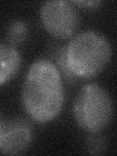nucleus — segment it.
Returning a JSON list of instances; mask_svg holds the SVG:
<instances>
[{
  "label": "nucleus",
  "instance_id": "f257e3e1",
  "mask_svg": "<svg viewBox=\"0 0 117 156\" xmlns=\"http://www.w3.org/2000/svg\"><path fill=\"white\" fill-rule=\"evenodd\" d=\"M65 101L61 74L50 61L34 62L26 75L22 89V102L27 113L40 123L55 119Z\"/></svg>",
  "mask_w": 117,
  "mask_h": 156
},
{
  "label": "nucleus",
  "instance_id": "f03ea898",
  "mask_svg": "<svg viewBox=\"0 0 117 156\" xmlns=\"http://www.w3.org/2000/svg\"><path fill=\"white\" fill-rule=\"evenodd\" d=\"M111 56L108 39L96 30H86L69 41L58 58V65L66 75L89 79L105 69Z\"/></svg>",
  "mask_w": 117,
  "mask_h": 156
},
{
  "label": "nucleus",
  "instance_id": "7ed1b4c3",
  "mask_svg": "<svg viewBox=\"0 0 117 156\" xmlns=\"http://www.w3.org/2000/svg\"><path fill=\"white\" fill-rule=\"evenodd\" d=\"M72 109L77 125L92 134L100 133L110 124L114 106L108 92L96 83H91L77 93Z\"/></svg>",
  "mask_w": 117,
  "mask_h": 156
},
{
  "label": "nucleus",
  "instance_id": "20e7f679",
  "mask_svg": "<svg viewBox=\"0 0 117 156\" xmlns=\"http://www.w3.org/2000/svg\"><path fill=\"white\" fill-rule=\"evenodd\" d=\"M40 20L45 30L58 39L71 37L80 22L74 5L62 0L43 3L40 8Z\"/></svg>",
  "mask_w": 117,
  "mask_h": 156
},
{
  "label": "nucleus",
  "instance_id": "39448f33",
  "mask_svg": "<svg viewBox=\"0 0 117 156\" xmlns=\"http://www.w3.org/2000/svg\"><path fill=\"white\" fill-rule=\"evenodd\" d=\"M32 127L23 118L1 119L0 122V151L2 154L19 155L32 143Z\"/></svg>",
  "mask_w": 117,
  "mask_h": 156
},
{
  "label": "nucleus",
  "instance_id": "423d86ee",
  "mask_svg": "<svg viewBox=\"0 0 117 156\" xmlns=\"http://www.w3.org/2000/svg\"><path fill=\"white\" fill-rule=\"evenodd\" d=\"M22 63L21 55L14 46L0 44V84L10 81L17 75Z\"/></svg>",
  "mask_w": 117,
  "mask_h": 156
},
{
  "label": "nucleus",
  "instance_id": "0eeeda50",
  "mask_svg": "<svg viewBox=\"0 0 117 156\" xmlns=\"http://www.w3.org/2000/svg\"><path fill=\"white\" fill-rule=\"evenodd\" d=\"M28 36V27L23 21L15 20L8 23L5 37L7 43L12 46L21 45L27 39Z\"/></svg>",
  "mask_w": 117,
  "mask_h": 156
},
{
  "label": "nucleus",
  "instance_id": "6e6552de",
  "mask_svg": "<svg viewBox=\"0 0 117 156\" xmlns=\"http://www.w3.org/2000/svg\"><path fill=\"white\" fill-rule=\"evenodd\" d=\"M86 148L91 154H102L106 150L105 139L100 133H92L86 140Z\"/></svg>",
  "mask_w": 117,
  "mask_h": 156
},
{
  "label": "nucleus",
  "instance_id": "1a4fd4ad",
  "mask_svg": "<svg viewBox=\"0 0 117 156\" xmlns=\"http://www.w3.org/2000/svg\"><path fill=\"white\" fill-rule=\"evenodd\" d=\"M73 5H77L81 8L84 9H97L99 8L101 5H102L101 1H97V0H94V1H73L71 2Z\"/></svg>",
  "mask_w": 117,
  "mask_h": 156
}]
</instances>
